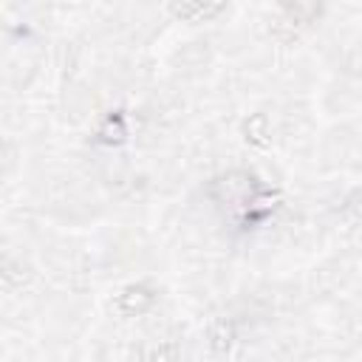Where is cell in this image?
Here are the masks:
<instances>
[{
    "label": "cell",
    "instance_id": "obj_1",
    "mask_svg": "<svg viewBox=\"0 0 362 362\" xmlns=\"http://www.w3.org/2000/svg\"><path fill=\"white\" fill-rule=\"evenodd\" d=\"M209 195L240 226H255V223L266 221L280 201L277 189L260 184V178L246 170H232V173L215 178L209 184Z\"/></svg>",
    "mask_w": 362,
    "mask_h": 362
},
{
    "label": "cell",
    "instance_id": "obj_2",
    "mask_svg": "<svg viewBox=\"0 0 362 362\" xmlns=\"http://www.w3.org/2000/svg\"><path fill=\"white\" fill-rule=\"evenodd\" d=\"M156 303V291L147 283H130L116 294V311L124 317H139Z\"/></svg>",
    "mask_w": 362,
    "mask_h": 362
},
{
    "label": "cell",
    "instance_id": "obj_3",
    "mask_svg": "<svg viewBox=\"0 0 362 362\" xmlns=\"http://www.w3.org/2000/svg\"><path fill=\"white\" fill-rule=\"evenodd\" d=\"M226 8V0H170V11L184 23L215 20Z\"/></svg>",
    "mask_w": 362,
    "mask_h": 362
},
{
    "label": "cell",
    "instance_id": "obj_4",
    "mask_svg": "<svg viewBox=\"0 0 362 362\" xmlns=\"http://www.w3.org/2000/svg\"><path fill=\"white\" fill-rule=\"evenodd\" d=\"M280 8L288 25L303 28V25H311L322 14L325 0H280Z\"/></svg>",
    "mask_w": 362,
    "mask_h": 362
},
{
    "label": "cell",
    "instance_id": "obj_5",
    "mask_svg": "<svg viewBox=\"0 0 362 362\" xmlns=\"http://www.w3.org/2000/svg\"><path fill=\"white\" fill-rule=\"evenodd\" d=\"M99 139L105 144H122L127 139V119H124V113H119V110L107 113L102 119V124H99Z\"/></svg>",
    "mask_w": 362,
    "mask_h": 362
},
{
    "label": "cell",
    "instance_id": "obj_6",
    "mask_svg": "<svg viewBox=\"0 0 362 362\" xmlns=\"http://www.w3.org/2000/svg\"><path fill=\"white\" fill-rule=\"evenodd\" d=\"M209 339H212V345L215 348H229V342L235 339V334H232V325L229 322H215L212 325V331H209Z\"/></svg>",
    "mask_w": 362,
    "mask_h": 362
},
{
    "label": "cell",
    "instance_id": "obj_7",
    "mask_svg": "<svg viewBox=\"0 0 362 362\" xmlns=\"http://www.w3.org/2000/svg\"><path fill=\"white\" fill-rule=\"evenodd\" d=\"M246 139L252 144H266V116H255L252 122H246Z\"/></svg>",
    "mask_w": 362,
    "mask_h": 362
}]
</instances>
